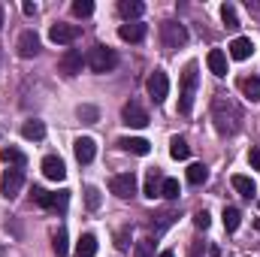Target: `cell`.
Here are the masks:
<instances>
[{"mask_svg": "<svg viewBox=\"0 0 260 257\" xmlns=\"http://www.w3.org/2000/svg\"><path fill=\"white\" fill-rule=\"evenodd\" d=\"M212 121L218 133H236L242 121V109L236 106V100L230 94H215L212 97Z\"/></svg>", "mask_w": 260, "mask_h": 257, "instance_id": "obj_1", "label": "cell"}, {"mask_svg": "<svg viewBox=\"0 0 260 257\" xmlns=\"http://www.w3.org/2000/svg\"><path fill=\"white\" fill-rule=\"evenodd\" d=\"M200 67L191 61V64L185 67V73H182V88H179V112L182 115H188L191 109H194V94H197V79H200V73H197Z\"/></svg>", "mask_w": 260, "mask_h": 257, "instance_id": "obj_2", "label": "cell"}, {"mask_svg": "<svg viewBox=\"0 0 260 257\" xmlns=\"http://www.w3.org/2000/svg\"><path fill=\"white\" fill-rule=\"evenodd\" d=\"M88 67H91L94 73H109V70L118 67V55H115L109 46H94L91 55H88Z\"/></svg>", "mask_w": 260, "mask_h": 257, "instance_id": "obj_3", "label": "cell"}, {"mask_svg": "<svg viewBox=\"0 0 260 257\" xmlns=\"http://www.w3.org/2000/svg\"><path fill=\"white\" fill-rule=\"evenodd\" d=\"M160 43H164L167 52H176V49H182L188 43V30L182 24H176V21H164L160 24Z\"/></svg>", "mask_w": 260, "mask_h": 257, "instance_id": "obj_4", "label": "cell"}, {"mask_svg": "<svg viewBox=\"0 0 260 257\" xmlns=\"http://www.w3.org/2000/svg\"><path fill=\"white\" fill-rule=\"evenodd\" d=\"M21 185H24V173H21V167L3 170V182H0V194H3V200H15L18 191H21Z\"/></svg>", "mask_w": 260, "mask_h": 257, "instance_id": "obj_5", "label": "cell"}, {"mask_svg": "<svg viewBox=\"0 0 260 257\" xmlns=\"http://www.w3.org/2000/svg\"><path fill=\"white\" fill-rule=\"evenodd\" d=\"M145 88H148V97H151L154 103H164L167 94H170V79H167V73H164V70H154V73L148 76Z\"/></svg>", "mask_w": 260, "mask_h": 257, "instance_id": "obj_6", "label": "cell"}, {"mask_svg": "<svg viewBox=\"0 0 260 257\" xmlns=\"http://www.w3.org/2000/svg\"><path fill=\"white\" fill-rule=\"evenodd\" d=\"M121 121H124L127 127L142 130V127H148V112H145L136 100H130V103H124V109H121Z\"/></svg>", "mask_w": 260, "mask_h": 257, "instance_id": "obj_7", "label": "cell"}, {"mask_svg": "<svg viewBox=\"0 0 260 257\" xmlns=\"http://www.w3.org/2000/svg\"><path fill=\"white\" fill-rule=\"evenodd\" d=\"M79 34H82V27L79 24H52L49 27V40L52 43H58V46H70V43H76L79 40Z\"/></svg>", "mask_w": 260, "mask_h": 257, "instance_id": "obj_8", "label": "cell"}, {"mask_svg": "<svg viewBox=\"0 0 260 257\" xmlns=\"http://www.w3.org/2000/svg\"><path fill=\"white\" fill-rule=\"evenodd\" d=\"M109 191L115 194L118 200H130V197L136 194V176H133V173L112 176V182H109Z\"/></svg>", "mask_w": 260, "mask_h": 257, "instance_id": "obj_9", "label": "cell"}, {"mask_svg": "<svg viewBox=\"0 0 260 257\" xmlns=\"http://www.w3.org/2000/svg\"><path fill=\"white\" fill-rule=\"evenodd\" d=\"M82 64H85L82 52H79V49H67L64 55H61V61H58V70L64 73L67 79H73V76H79V73H82Z\"/></svg>", "mask_w": 260, "mask_h": 257, "instance_id": "obj_10", "label": "cell"}, {"mask_svg": "<svg viewBox=\"0 0 260 257\" xmlns=\"http://www.w3.org/2000/svg\"><path fill=\"white\" fill-rule=\"evenodd\" d=\"M73 151H76V160H79V164H91L94 154H97V142H94L91 136H79V139L73 142Z\"/></svg>", "mask_w": 260, "mask_h": 257, "instance_id": "obj_11", "label": "cell"}, {"mask_svg": "<svg viewBox=\"0 0 260 257\" xmlns=\"http://www.w3.org/2000/svg\"><path fill=\"white\" fill-rule=\"evenodd\" d=\"M43 176H46V179H52V182H64V179H67L64 160H61L58 154H49V157L43 160Z\"/></svg>", "mask_w": 260, "mask_h": 257, "instance_id": "obj_12", "label": "cell"}, {"mask_svg": "<svg viewBox=\"0 0 260 257\" xmlns=\"http://www.w3.org/2000/svg\"><path fill=\"white\" fill-rule=\"evenodd\" d=\"M15 49H18L21 58H34V55L40 52V37H37L34 30H24V34L18 37V46H15Z\"/></svg>", "mask_w": 260, "mask_h": 257, "instance_id": "obj_13", "label": "cell"}, {"mask_svg": "<svg viewBox=\"0 0 260 257\" xmlns=\"http://www.w3.org/2000/svg\"><path fill=\"white\" fill-rule=\"evenodd\" d=\"M118 145L130 151V154H139V157H145L148 151H151V142L148 139H142V136H124V139H118Z\"/></svg>", "mask_w": 260, "mask_h": 257, "instance_id": "obj_14", "label": "cell"}, {"mask_svg": "<svg viewBox=\"0 0 260 257\" xmlns=\"http://www.w3.org/2000/svg\"><path fill=\"white\" fill-rule=\"evenodd\" d=\"M227 49H230V58H233V61H248V58H251V52H254V46H251V40H248V37H236Z\"/></svg>", "mask_w": 260, "mask_h": 257, "instance_id": "obj_15", "label": "cell"}, {"mask_svg": "<svg viewBox=\"0 0 260 257\" xmlns=\"http://www.w3.org/2000/svg\"><path fill=\"white\" fill-rule=\"evenodd\" d=\"M118 37H121L124 43H142V40H145V24H139V21H127V24L118 27Z\"/></svg>", "mask_w": 260, "mask_h": 257, "instance_id": "obj_16", "label": "cell"}, {"mask_svg": "<svg viewBox=\"0 0 260 257\" xmlns=\"http://www.w3.org/2000/svg\"><path fill=\"white\" fill-rule=\"evenodd\" d=\"M206 64H209V70L221 79V76H227V55L221 52V49H212L209 55H206Z\"/></svg>", "mask_w": 260, "mask_h": 257, "instance_id": "obj_17", "label": "cell"}, {"mask_svg": "<svg viewBox=\"0 0 260 257\" xmlns=\"http://www.w3.org/2000/svg\"><path fill=\"white\" fill-rule=\"evenodd\" d=\"M142 12H145V3H139V0H121V3H118V15H121V18H127V21H130V18L136 21Z\"/></svg>", "mask_w": 260, "mask_h": 257, "instance_id": "obj_18", "label": "cell"}, {"mask_svg": "<svg viewBox=\"0 0 260 257\" xmlns=\"http://www.w3.org/2000/svg\"><path fill=\"white\" fill-rule=\"evenodd\" d=\"M230 182H233V188L242 194L245 200H254V197H257V185H254V182H251L248 176H233Z\"/></svg>", "mask_w": 260, "mask_h": 257, "instance_id": "obj_19", "label": "cell"}, {"mask_svg": "<svg viewBox=\"0 0 260 257\" xmlns=\"http://www.w3.org/2000/svg\"><path fill=\"white\" fill-rule=\"evenodd\" d=\"M21 136L37 142V139H43V136H46V124H43V121H37V118H30V121H24V124H21Z\"/></svg>", "mask_w": 260, "mask_h": 257, "instance_id": "obj_20", "label": "cell"}, {"mask_svg": "<svg viewBox=\"0 0 260 257\" xmlns=\"http://www.w3.org/2000/svg\"><path fill=\"white\" fill-rule=\"evenodd\" d=\"M76 254L79 257H94L97 254V236H94V233H85V236L79 239V245H76Z\"/></svg>", "mask_w": 260, "mask_h": 257, "instance_id": "obj_21", "label": "cell"}, {"mask_svg": "<svg viewBox=\"0 0 260 257\" xmlns=\"http://www.w3.org/2000/svg\"><path fill=\"white\" fill-rule=\"evenodd\" d=\"M221 218H224V230H227V233H233V230H239V224H242V212H239L236 206H227Z\"/></svg>", "mask_w": 260, "mask_h": 257, "instance_id": "obj_22", "label": "cell"}, {"mask_svg": "<svg viewBox=\"0 0 260 257\" xmlns=\"http://www.w3.org/2000/svg\"><path fill=\"white\" fill-rule=\"evenodd\" d=\"M170 154H173L176 160H188V154H191V145H188L182 136H173V139H170Z\"/></svg>", "mask_w": 260, "mask_h": 257, "instance_id": "obj_23", "label": "cell"}, {"mask_svg": "<svg viewBox=\"0 0 260 257\" xmlns=\"http://www.w3.org/2000/svg\"><path fill=\"white\" fill-rule=\"evenodd\" d=\"M67 206H70V191L49 194V203H46V209H55V212H61V215H64Z\"/></svg>", "mask_w": 260, "mask_h": 257, "instance_id": "obj_24", "label": "cell"}, {"mask_svg": "<svg viewBox=\"0 0 260 257\" xmlns=\"http://www.w3.org/2000/svg\"><path fill=\"white\" fill-rule=\"evenodd\" d=\"M160 185H164V179H160V173L157 170H151L148 176H145V197H160Z\"/></svg>", "mask_w": 260, "mask_h": 257, "instance_id": "obj_25", "label": "cell"}, {"mask_svg": "<svg viewBox=\"0 0 260 257\" xmlns=\"http://www.w3.org/2000/svg\"><path fill=\"white\" fill-rule=\"evenodd\" d=\"M242 91H245V97H248L251 103H257V100H260V79H257V76L242 79Z\"/></svg>", "mask_w": 260, "mask_h": 257, "instance_id": "obj_26", "label": "cell"}, {"mask_svg": "<svg viewBox=\"0 0 260 257\" xmlns=\"http://www.w3.org/2000/svg\"><path fill=\"white\" fill-rule=\"evenodd\" d=\"M221 21L227 24V30H236V27H239V15H236V6L224 3V6H221Z\"/></svg>", "mask_w": 260, "mask_h": 257, "instance_id": "obj_27", "label": "cell"}, {"mask_svg": "<svg viewBox=\"0 0 260 257\" xmlns=\"http://www.w3.org/2000/svg\"><path fill=\"white\" fill-rule=\"evenodd\" d=\"M76 115H79V121H85V124H94V121L100 118L97 106H91V103H82V106L76 109Z\"/></svg>", "mask_w": 260, "mask_h": 257, "instance_id": "obj_28", "label": "cell"}, {"mask_svg": "<svg viewBox=\"0 0 260 257\" xmlns=\"http://www.w3.org/2000/svg\"><path fill=\"white\" fill-rule=\"evenodd\" d=\"M0 157H3L6 164H15V167H24V154H21L18 148H12V145H3V148H0Z\"/></svg>", "mask_w": 260, "mask_h": 257, "instance_id": "obj_29", "label": "cell"}, {"mask_svg": "<svg viewBox=\"0 0 260 257\" xmlns=\"http://www.w3.org/2000/svg\"><path fill=\"white\" fill-rule=\"evenodd\" d=\"M206 179H209V170H206L203 164H191V167H188V182H191V185H203Z\"/></svg>", "mask_w": 260, "mask_h": 257, "instance_id": "obj_30", "label": "cell"}, {"mask_svg": "<svg viewBox=\"0 0 260 257\" xmlns=\"http://www.w3.org/2000/svg\"><path fill=\"white\" fill-rule=\"evenodd\" d=\"M179 194H182L179 179H164V185H160V197H167V200H176Z\"/></svg>", "mask_w": 260, "mask_h": 257, "instance_id": "obj_31", "label": "cell"}, {"mask_svg": "<svg viewBox=\"0 0 260 257\" xmlns=\"http://www.w3.org/2000/svg\"><path fill=\"white\" fill-rule=\"evenodd\" d=\"M52 248H55V254H58V257H67L70 245H67V230H64V227L55 233V242H52Z\"/></svg>", "mask_w": 260, "mask_h": 257, "instance_id": "obj_32", "label": "cell"}, {"mask_svg": "<svg viewBox=\"0 0 260 257\" xmlns=\"http://www.w3.org/2000/svg\"><path fill=\"white\" fill-rule=\"evenodd\" d=\"M133 257H154V242L151 239H139L133 245Z\"/></svg>", "mask_w": 260, "mask_h": 257, "instance_id": "obj_33", "label": "cell"}, {"mask_svg": "<svg viewBox=\"0 0 260 257\" xmlns=\"http://www.w3.org/2000/svg\"><path fill=\"white\" fill-rule=\"evenodd\" d=\"M85 206L91 209V212H97L100 209V191L91 185V188H85Z\"/></svg>", "mask_w": 260, "mask_h": 257, "instance_id": "obj_34", "label": "cell"}, {"mask_svg": "<svg viewBox=\"0 0 260 257\" xmlns=\"http://www.w3.org/2000/svg\"><path fill=\"white\" fill-rule=\"evenodd\" d=\"M94 12V3L91 0H76L73 3V15H79V18H88Z\"/></svg>", "mask_w": 260, "mask_h": 257, "instance_id": "obj_35", "label": "cell"}, {"mask_svg": "<svg viewBox=\"0 0 260 257\" xmlns=\"http://www.w3.org/2000/svg\"><path fill=\"white\" fill-rule=\"evenodd\" d=\"M194 224L200 227V230H206V227L212 224V218H209V212H206V209H203V212H197V215H194Z\"/></svg>", "mask_w": 260, "mask_h": 257, "instance_id": "obj_36", "label": "cell"}, {"mask_svg": "<svg viewBox=\"0 0 260 257\" xmlns=\"http://www.w3.org/2000/svg\"><path fill=\"white\" fill-rule=\"evenodd\" d=\"M34 203L46 206V203H49V191H43V188H34Z\"/></svg>", "mask_w": 260, "mask_h": 257, "instance_id": "obj_37", "label": "cell"}, {"mask_svg": "<svg viewBox=\"0 0 260 257\" xmlns=\"http://www.w3.org/2000/svg\"><path fill=\"white\" fill-rule=\"evenodd\" d=\"M248 164L260 173V148H251V151H248Z\"/></svg>", "mask_w": 260, "mask_h": 257, "instance_id": "obj_38", "label": "cell"}, {"mask_svg": "<svg viewBox=\"0 0 260 257\" xmlns=\"http://www.w3.org/2000/svg\"><path fill=\"white\" fill-rule=\"evenodd\" d=\"M21 9H24V15H37V3H30V0H27Z\"/></svg>", "mask_w": 260, "mask_h": 257, "instance_id": "obj_39", "label": "cell"}, {"mask_svg": "<svg viewBox=\"0 0 260 257\" xmlns=\"http://www.w3.org/2000/svg\"><path fill=\"white\" fill-rule=\"evenodd\" d=\"M157 257H176V254L173 251H164V254H157Z\"/></svg>", "mask_w": 260, "mask_h": 257, "instance_id": "obj_40", "label": "cell"}, {"mask_svg": "<svg viewBox=\"0 0 260 257\" xmlns=\"http://www.w3.org/2000/svg\"><path fill=\"white\" fill-rule=\"evenodd\" d=\"M0 24H3V9H0Z\"/></svg>", "mask_w": 260, "mask_h": 257, "instance_id": "obj_41", "label": "cell"}, {"mask_svg": "<svg viewBox=\"0 0 260 257\" xmlns=\"http://www.w3.org/2000/svg\"><path fill=\"white\" fill-rule=\"evenodd\" d=\"M0 257H3V248H0Z\"/></svg>", "mask_w": 260, "mask_h": 257, "instance_id": "obj_42", "label": "cell"}]
</instances>
